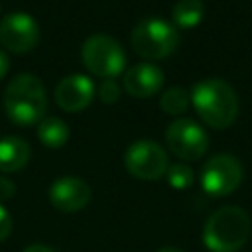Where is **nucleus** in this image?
<instances>
[{
  "label": "nucleus",
  "instance_id": "obj_15",
  "mask_svg": "<svg viewBox=\"0 0 252 252\" xmlns=\"http://www.w3.org/2000/svg\"><path fill=\"white\" fill-rule=\"evenodd\" d=\"M205 18V4L201 0H179L171 10V20L175 28L191 30L197 28Z\"/></svg>",
  "mask_w": 252,
  "mask_h": 252
},
{
  "label": "nucleus",
  "instance_id": "obj_12",
  "mask_svg": "<svg viewBox=\"0 0 252 252\" xmlns=\"http://www.w3.org/2000/svg\"><path fill=\"white\" fill-rule=\"evenodd\" d=\"M122 87L136 98H148L163 87V73L154 63H138L124 73Z\"/></svg>",
  "mask_w": 252,
  "mask_h": 252
},
{
  "label": "nucleus",
  "instance_id": "obj_13",
  "mask_svg": "<svg viewBox=\"0 0 252 252\" xmlns=\"http://www.w3.org/2000/svg\"><path fill=\"white\" fill-rule=\"evenodd\" d=\"M30 146L26 140L18 136H4L0 138V171L14 173L28 165L30 161Z\"/></svg>",
  "mask_w": 252,
  "mask_h": 252
},
{
  "label": "nucleus",
  "instance_id": "obj_16",
  "mask_svg": "<svg viewBox=\"0 0 252 252\" xmlns=\"http://www.w3.org/2000/svg\"><path fill=\"white\" fill-rule=\"evenodd\" d=\"M191 104V94L183 89V87H169L161 96H159V106L163 112L177 116L181 112H185Z\"/></svg>",
  "mask_w": 252,
  "mask_h": 252
},
{
  "label": "nucleus",
  "instance_id": "obj_4",
  "mask_svg": "<svg viewBox=\"0 0 252 252\" xmlns=\"http://www.w3.org/2000/svg\"><path fill=\"white\" fill-rule=\"evenodd\" d=\"M179 45V32L161 18H146L132 30L134 51L150 61L169 57Z\"/></svg>",
  "mask_w": 252,
  "mask_h": 252
},
{
  "label": "nucleus",
  "instance_id": "obj_6",
  "mask_svg": "<svg viewBox=\"0 0 252 252\" xmlns=\"http://www.w3.org/2000/svg\"><path fill=\"white\" fill-rule=\"evenodd\" d=\"M244 169L236 156L215 154L201 169V187L209 197H226L242 183Z\"/></svg>",
  "mask_w": 252,
  "mask_h": 252
},
{
  "label": "nucleus",
  "instance_id": "obj_1",
  "mask_svg": "<svg viewBox=\"0 0 252 252\" xmlns=\"http://www.w3.org/2000/svg\"><path fill=\"white\" fill-rule=\"evenodd\" d=\"M189 94L199 118L215 130L228 128L238 116V96L222 79L199 81L193 85Z\"/></svg>",
  "mask_w": 252,
  "mask_h": 252
},
{
  "label": "nucleus",
  "instance_id": "obj_3",
  "mask_svg": "<svg viewBox=\"0 0 252 252\" xmlns=\"http://www.w3.org/2000/svg\"><path fill=\"white\" fill-rule=\"evenodd\" d=\"M250 236V217L236 205L217 209L203 226V242L211 252H238Z\"/></svg>",
  "mask_w": 252,
  "mask_h": 252
},
{
  "label": "nucleus",
  "instance_id": "obj_5",
  "mask_svg": "<svg viewBox=\"0 0 252 252\" xmlns=\"http://www.w3.org/2000/svg\"><path fill=\"white\" fill-rule=\"evenodd\" d=\"M83 65L96 77L114 79L122 75L126 67V53L120 43L104 33L89 35L81 47Z\"/></svg>",
  "mask_w": 252,
  "mask_h": 252
},
{
  "label": "nucleus",
  "instance_id": "obj_22",
  "mask_svg": "<svg viewBox=\"0 0 252 252\" xmlns=\"http://www.w3.org/2000/svg\"><path fill=\"white\" fill-rule=\"evenodd\" d=\"M22 252H53V250L49 246H45V244H32V246L24 248Z\"/></svg>",
  "mask_w": 252,
  "mask_h": 252
},
{
  "label": "nucleus",
  "instance_id": "obj_17",
  "mask_svg": "<svg viewBox=\"0 0 252 252\" xmlns=\"http://www.w3.org/2000/svg\"><path fill=\"white\" fill-rule=\"evenodd\" d=\"M165 177H167V183L173 187V189H187L193 185V179H195V173L189 165L185 163H173L167 167L165 171Z\"/></svg>",
  "mask_w": 252,
  "mask_h": 252
},
{
  "label": "nucleus",
  "instance_id": "obj_21",
  "mask_svg": "<svg viewBox=\"0 0 252 252\" xmlns=\"http://www.w3.org/2000/svg\"><path fill=\"white\" fill-rule=\"evenodd\" d=\"M8 71H10V57L6 55V51L0 49V79H4Z\"/></svg>",
  "mask_w": 252,
  "mask_h": 252
},
{
  "label": "nucleus",
  "instance_id": "obj_9",
  "mask_svg": "<svg viewBox=\"0 0 252 252\" xmlns=\"http://www.w3.org/2000/svg\"><path fill=\"white\" fill-rule=\"evenodd\" d=\"M39 41L37 22L26 12H12L0 20V43L12 53H28Z\"/></svg>",
  "mask_w": 252,
  "mask_h": 252
},
{
  "label": "nucleus",
  "instance_id": "obj_23",
  "mask_svg": "<svg viewBox=\"0 0 252 252\" xmlns=\"http://www.w3.org/2000/svg\"><path fill=\"white\" fill-rule=\"evenodd\" d=\"M158 252H183L181 248H175V246H163L161 250H158Z\"/></svg>",
  "mask_w": 252,
  "mask_h": 252
},
{
  "label": "nucleus",
  "instance_id": "obj_14",
  "mask_svg": "<svg viewBox=\"0 0 252 252\" xmlns=\"http://www.w3.org/2000/svg\"><path fill=\"white\" fill-rule=\"evenodd\" d=\"M37 138L45 148L57 150L67 144L69 140V126L57 118V116H47L37 124Z\"/></svg>",
  "mask_w": 252,
  "mask_h": 252
},
{
  "label": "nucleus",
  "instance_id": "obj_10",
  "mask_svg": "<svg viewBox=\"0 0 252 252\" xmlns=\"http://www.w3.org/2000/svg\"><path fill=\"white\" fill-rule=\"evenodd\" d=\"M49 201L61 213H77L91 201V187L81 177L63 175L49 185Z\"/></svg>",
  "mask_w": 252,
  "mask_h": 252
},
{
  "label": "nucleus",
  "instance_id": "obj_8",
  "mask_svg": "<svg viewBox=\"0 0 252 252\" xmlns=\"http://www.w3.org/2000/svg\"><path fill=\"white\" fill-rule=\"evenodd\" d=\"M165 142L173 156L183 161H197L209 148L207 132L191 118H177L165 130Z\"/></svg>",
  "mask_w": 252,
  "mask_h": 252
},
{
  "label": "nucleus",
  "instance_id": "obj_11",
  "mask_svg": "<svg viewBox=\"0 0 252 252\" xmlns=\"http://www.w3.org/2000/svg\"><path fill=\"white\" fill-rule=\"evenodd\" d=\"M94 85L87 75H69L55 87V102L65 112H79L91 104Z\"/></svg>",
  "mask_w": 252,
  "mask_h": 252
},
{
  "label": "nucleus",
  "instance_id": "obj_19",
  "mask_svg": "<svg viewBox=\"0 0 252 252\" xmlns=\"http://www.w3.org/2000/svg\"><path fill=\"white\" fill-rule=\"evenodd\" d=\"M12 226H14L12 217H10V213L6 211V207L0 203V242H2V240H6V238L10 236Z\"/></svg>",
  "mask_w": 252,
  "mask_h": 252
},
{
  "label": "nucleus",
  "instance_id": "obj_18",
  "mask_svg": "<svg viewBox=\"0 0 252 252\" xmlns=\"http://www.w3.org/2000/svg\"><path fill=\"white\" fill-rule=\"evenodd\" d=\"M98 98L104 104H114L120 98V87H118V83L114 79H104L98 85Z\"/></svg>",
  "mask_w": 252,
  "mask_h": 252
},
{
  "label": "nucleus",
  "instance_id": "obj_7",
  "mask_svg": "<svg viewBox=\"0 0 252 252\" xmlns=\"http://www.w3.org/2000/svg\"><path fill=\"white\" fill-rule=\"evenodd\" d=\"M124 165L128 173L142 181H156L165 175L169 159L165 150L152 140H138L128 146L124 154Z\"/></svg>",
  "mask_w": 252,
  "mask_h": 252
},
{
  "label": "nucleus",
  "instance_id": "obj_2",
  "mask_svg": "<svg viewBox=\"0 0 252 252\" xmlns=\"http://www.w3.org/2000/svg\"><path fill=\"white\" fill-rule=\"evenodd\" d=\"M4 108L8 118L18 126L39 124L47 112L43 83L32 73L16 75L4 91Z\"/></svg>",
  "mask_w": 252,
  "mask_h": 252
},
{
  "label": "nucleus",
  "instance_id": "obj_20",
  "mask_svg": "<svg viewBox=\"0 0 252 252\" xmlns=\"http://www.w3.org/2000/svg\"><path fill=\"white\" fill-rule=\"evenodd\" d=\"M14 195H16V185H14V181H12L10 177L0 175V203L10 201Z\"/></svg>",
  "mask_w": 252,
  "mask_h": 252
}]
</instances>
